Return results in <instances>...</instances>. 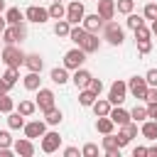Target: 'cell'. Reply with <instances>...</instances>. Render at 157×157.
<instances>
[{"label":"cell","mask_w":157,"mask_h":157,"mask_svg":"<svg viewBox=\"0 0 157 157\" xmlns=\"http://www.w3.org/2000/svg\"><path fill=\"white\" fill-rule=\"evenodd\" d=\"M103 39H105L108 44H113V47H120L123 39H125V32H123V27H120L118 22L108 20V22H103Z\"/></svg>","instance_id":"obj_2"},{"label":"cell","mask_w":157,"mask_h":157,"mask_svg":"<svg viewBox=\"0 0 157 157\" xmlns=\"http://www.w3.org/2000/svg\"><path fill=\"white\" fill-rule=\"evenodd\" d=\"M12 152L20 155V157H32V155H34V142H32L29 137L15 140V142H12Z\"/></svg>","instance_id":"obj_13"},{"label":"cell","mask_w":157,"mask_h":157,"mask_svg":"<svg viewBox=\"0 0 157 157\" xmlns=\"http://www.w3.org/2000/svg\"><path fill=\"white\" fill-rule=\"evenodd\" d=\"M25 20H29V22H34V25H44V22L49 20V10H47V7H39V5H29V7L25 10Z\"/></svg>","instance_id":"obj_8"},{"label":"cell","mask_w":157,"mask_h":157,"mask_svg":"<svg viewBox=\"0 0 157 157\" xmlns=\"http://www.w3.org/2000/svg\"><path fill=\"white\" fill-rule=\"evenodd\" d=\"M49 78H52L54 83H59V86H64V83L69 81V69H66V66H56V69H52V74H49Z\"/></svg>","instance_id":"obj_22"},{"label":"cell","mask_w":157,"mask_h":157,"mask_svg":"<svg viewBox=\"0 0 157 157\" xmlns=\"http://www.w3.org/2000/svg\"><path fill=\"white\" fill-rule=\"evenodd\" d=\"M22 83H25V88L27 91H37L39 86H42V78H39V71H29L25 78H22Z\"/></svg>","instance_id":"obj_23"},{"label":"cell","mask_w":157,"mask_h":157,"mask_svg":"<svg viewBox=\"0 0 157 157\" xmlns=\"http://www.w3.org/2000/svg\"><path fill=\"white\" fill-rule=\"evenodd\" d=\"M147 81H145V76H132L130 81H128V91L135 96V98H142L145 101V93H147Z\"/></svg>","instance_id":"obj_10"},{"label":"cell","mask_w":157,"mask_h":157,"mask_svg":"<svg viewBox=\"0 0 157 157\" xmlns=\"http://www.w3.org/2000/svg\"><path fill=\"white\" fill-rule=\"evenodd\" d=\"M25 52L17 47V44H5V49L0 52V61L5 64V66H15V69H20L22 64H25Z\"/></svg>","instance_id":"obj_1"},{"label":"cell","mask_w":157,"mask_h":157,"mask_svg":"<svg viewBox=\"0 0 157 157\" xmlns=\"http://www.w3.org/2000/svg\"><path fill=\"white\" fill-rule=\"evenodd\" d=\"M25 66H27L29 71H39V74H42V66H44V59H42L39 54H27V56H25Z\"/></svg>","instance_id":"obj_21"},{"label":"cell","mask_w":157,"mask_h":157,"mask_svg":"<svg viewBox=\"0 0 157 157\" xmlns=\"http://www.w3.org/2000/svg\"><path fill=\"white\" fill-rule=\"evenodd\" d=\"M103 150H105V157H120V147H118L113 132H108V135L103 137Z\"/></svg>","instance_id":"obj_17"},{"label":"cell","mask_w":157,"mask_h":157,"mask_svg":"<svg viewBox=\"0 0 157 157\" xmlns=\"http://www.w3.org/2000/svg\"><path fill=\"white\" fill-rule=\"evenodd\" d=\"M125 96H128V83L115 78V81L110 83V88H108V101H110V105H123Z\"/></svg>","instance_id":"obj_4"},{"label":"cell","mask_w":157,"mask_h":157,"mask_svg":"<svg viewBox=\"0 0 157 157\" xmlns=\"http://www.w3.org/2000/svg\"><path fill=\"white\" fill-rule=\"evenodd\" d=\"M56 2H64V0H56Z\"/></svg>","instance_id":"obj_54"},{"label":"cell","mask_w":157,"mask_h":157,"mask_svg":"<svg viewBox=\"0 0 157 157\" xmlns=\"http://www.w3.org/2000/svg\"><path fill=\"white\" fill-rule=\"evenodd\" d=\"M25 137H29V140H37V137H42L44 132H47V123L44 120H29V123H25Z\"/></svg>","instance_id":"obj_11"},{"label":"cell","mask_w":157,"mask_h":157,"mask_svg":"<svg viewBox=\"0 0 157 157\" xmlns=\"http://www.w3.org/2000/svg\"><path fill=\"white\" fill-rule=\"evenodd\" d=\"M132 157H147V147H142V145H137V147L132 150Z\"/></svg>","instance_id":"obj_47"},{"label":"cell","mask_w":157,"mask_h":157,"mask_svg":"<svg viewBox=\"0 0 157 157\" xmlns=\"http://www.w3.org/2000/svg\"><path fill=\"white\" fill-rule=\"evenodd\" d=\"M145 81H147V86H157V69H150L145 74Z\"/></svg>","instance_id":"obj_45"},{"label":"cell","mask_w":157,"mask_h":157,"mask_svg":"<svg viewBox=\"0 0 157 157\" xmlns=\"http://www.w3.org/2000/svg\"><path fill=\"white\" fill-rule=\"evenodd\" d=\"M0 34H2V42H5V44H17V42H22V39L27 37V27H25L22 22H20V25H7Z\"/></svg>","instance_id":"obj_3"},{"label":"cell","mask_w":157,"mask_h":157,"mask_svg":"<svg viewBox=\"0 0 157 157\" xmlns=\"http://www.w3.org/2000/svg\"><path fill=\"white\" fill-rule=\"evenodd\" d=\"M81 152H78V147H66L64 150V157H78Z\"/></svg>","instance_id":"obj_48"},{"label":"cell","mask_w":157,"mask_h":157,"mask_svg":"<svg viewBox=\"0 0 157 157\" xmlns=\"http://www.w3.org/2000/svg\"><path fill=\"white\" fill-rule=\"evenodd\" d=\"M83 37H86V29L83 27H78V25H71V32H69V39L78 47L81 42H83Z\"/></svg>","instance_id":"obj_32"},{"label":"cell","mask_w":157,"mask_h":157,"mask_svg":"<svg viewBox=\"0 0 157 157\" xmlns=\"http://www.w3.org/2000/svg\"><path fill=\"white\" fill-rule=\"evenodd\" d=\"M2 10H5V0H0V12H2Z\"/></svg>","instance_id":"obj_53"},{"label":"cell","mask_w":157,"mask_h":157,"mask_svg":"<svg viewBox=\"0 0 157 157\" xmlns=\"http://www.w3.org/2000/svg\"><path fill=\"white\" fill-rule=\"evenodd\" d=\"M59 145H61V135H59L56 130H49V132H44V135L39 137V147H42V152H47V155L56 152Z\"/></svg>","instance_id":"obj_6"},{"label":"cell","mask_w":157,"mask_h":157,"mask_svg":"<svg viewBox=\"0 0 157 157\" xmlns=\"http://www.w3.org/2000/svg\"><path fill=\"white\" fill-rule=\"evenodd\" d=\"M98 2V15L108 22V20H113V15H115V0H96Z\"/></svg>","instance_id":"obj_18"},{"label":"cell","mask_w":157,"mask_h":157,"mask_svg":"<svg viewBox=\"0 0 157 157\" xmlns=\"http://www.w3.org/2000/svg\"><path fill=\"white\" fill-rule=\"evenodd\" d=\"M152 34L157 37V20H152Z\"/></svg>","instance_id":"obj_52"},{"label":"cell","mask_w":157,"mask_h":157,"mask_svg":"<svg viewBox=\"0 0 157 157\" xmlns=\"http://www.w3.org/2000/svg\"><path fill=\"white\" fill-rule=\"evenodd\" d=\"M140 135L145 140H157V123L150 118V120H142V128H140Z\"/></svg>","instance_id":"obj_19"},{"label":"cell","mask_w":157,"mask_h":157,"mask_svg":"<svg viewBox=\"0 0 157 157\" xmlns=\"http://www.w3.org/2000/svg\"><path fill=\"white\" fill-rule=\"evenodd\" d=\"M108 118L118 125V128H123L125 123H130V110H125V108H120V105H115V108H110V113H108Z\"/></svg>","instance_id":"obj_15"},{"label":"cell","mask_w":157,"mask_h":157,"mask_svg":"<svg viewBox=\"0 0 157 157\" xmlns=\"http://www.w3.org/2000/svg\"><path fill=\"white\" fill-rule=\"evenodd\" d=\"M96 130H98L101 135H108V132L115 130V123H113L108 115H98V120H96Z\"/></svg>","instance_id":"obj_20"},{"label":"cell","mask_w":157,"mask_h":157,"mask_svg":"<svg viewBox=\"0 0 157 157\" xmlns=\"http://www.w3.org/2000/svg\"><path fill=\"white\" fill-rule=\"evenodd\" d=\"M130 120H135V123L147 120V105H135V108L130 110Z\"/></svg>","instance_id":"obj_34"},{"label":"cell","mask_w":157,"mask_h":157,"mask_svg":"<svg viewBox=\"0 0 157 157\" xmlns=\"http://www.w3.org/2000/svg\"><path fill=\"white\" fill-rule=\"evenodd\" d=\"M91 108H93V113H96V118H98V115H108L113 105H110V101H108V98H96Z\"/></svg>","instance_id":"obj_24"},{"label":"cell","mask_w":157,"mask_h":157,"mask_svg":"<svg viewBox=\"0 0 157 157\" xmlns=\"http://www.w3.org/2000/svg\"><path fill=\"white\" fill-rule=\"evenodd\" d=\"M115 10L123 15H130L135 10V0H115Z\"/></svg>","instance_id":"obj_35"},{"label":"cell","mask_w":157,"mask_h":157,"mask_svg":"<svg viewBox=\"0 0 157 157\" xmlns=\"http://www.w3.org/2000/svg\"><path fill=\"white\" fill-rule=\"evenodd\" d=\"M135 42H137V52H140V54H150L152 39H135Z\"/></svg>","instance_id":"obj_40"},{"label":"cell","mask_w":157,"mask_h":157,"mask_svg":"<svg viewBox=\"0 0 157 157\" xmlns=\"http://www.w3.org/2000/svg\"><path fill=\"white\" fill-rule=\"evenodd\" d=\"M81 155H83V157H96V155H98V145H93V142H86V145L81 147Z\"/></svg>","instance_id":"obj_39"},{"label":"cell","mask_w":157,"mask_h":157,"mask_svg":"<svg viewBox=\"0 0 157 157\" xmlns=\"http://www.w3.org/2000/svg\"><path fill=\"white\" fill-rule=\"evenodd\" d=\"M135 32V39H150V34H152V29H147L145 25H140L137 29H132Z\"/></svg>","instance_id":"obj_41"},{"label":"cell","mask_w":157,"mask_h":157,"mask_svg":"<svg viewBox=\"0 0 157 157\" xmlns=\"http://www.w3.org/2000/svg\"><path fill=\"white\" fill-rule=\"evenodd\" d=\"M83 61H86V52H83L81 47H74V49H69V52L64 54V66H66L69 71L83 66Z\"/></svg>","instance_id":"obj_5"},{"label":"cell","mask_w":157,"mask_h":157,"mask_svg":"<svg viewBox=\"0 0 157 157\" xmlns=\"http://www.w3.org/2000/svg\"><path fill=\"white\" fill-rule=\"evenodd\" d=\"M54 98H56V96H54L52 88H42V86H39V88H37V101H34V103H37V108L44 113V110L54 108Z\"/></svg>","instance_id":"obj_9"},{"label":"cell","mask_w":157,"mask_h":157,"mask_svg":"<svg viewBox=\"0 0 157 157\" xmlns=\"http://www.w3.org/2000/svg\"><path fill=\"white\" fill-rule=\"evenodd\" d=\"M115 142H118V147H120V150H123V147H125V145H128V142H130V137H128V135H125V132H123V130H120V132H118V135H115Z\"/></svg>","instance_id":"obj_46"},{"label":"cell","mask_w":157,"mask_h":157,"mask_svg":"<svg viewBox=\"0 0 157 157\" xmlns=\"http://www.w3.org/2000/svg\"><path fill=\"white\" fill-rule=\"evenodd\" d=\"M5 27H7V20H5V15H2V12H0V32H2V29H5Z\"/></svg>","instance_id":"obj_50"},{"label":"cell","mask_w":157,"mask_h":157,"mask_svg":"<svg viewBox=\"0 0 157 157\" xmlns=\"http://www.w3.org/2000/svg\"><path fill=\"white\" fill-rule=\"evenodd\" d=\"M17 78H20V69H15V66H7L5 69V74H2V81L12 88L15 83H17Z\"/></svg>","instance_id":"obj_31"},{"label":"cell","mask_w":157,"mask_h":157,"mask_svg":"<svg viewBox=\"0 0 157 157\" xmlns=\"http://www.w3.org/2000/svg\"><path fill=\"white\" fill-rule=\"evenodd\" d=\"M12 108H15V103H12V98H10L7 93H2V96H0V113H10Z\"/></svg>","instance_id":"obj_37"},{"label":"cell","mask_w":157,"mask_h":157,"mask_svg":"<svg viewBox=\"0 0 157 157\" xmlns=\"http://www.w3.org/2000/svg\"><path fill=\"white\" fill-rule=\"evenodd\" d=\"M34 110H37V103L34 101H20V105H17V113H22L25 118H29Z\"/></svg>","instance_id":"obj_33"},{"label":"cell","mask_w":157,"mask_h":157,"mask_svg":"<svg viewBox=\"0 0 157 157\" xmlns=\"http://www.w3.org/2000/svg\"><path fill=\"white\" fill-rule=\"evenodd\" d=\"M103 17L98 15V12H93V15H83V20H81V27L86 29V32H93V34H98V29H103Z\"/></svg>","instance_id":"obj_12"},{"label":"cell","mask_w":157,"mask_h":157,"mask_svg":"<svg viewBox=\"0 0 157 157\" xmlns=\"http://www.w3.org/2000/svg\"><path fill=\"white\" fill-rule=\"evenodd\" d=\"M140 25H145V17H140V15L130 12V15H128V27H130V29H137Z\"/></svg>","instance_id":"obj_38"},{"label":"cell","mask_w":157,"mask_h":157,"mask_svg":"<svg viewBox=\"0 0 157 157\" xmlns=\"http://www.w3.org/2000/svg\"><path fill=\"white\" fill-rule=\"evenodd\" d=\"M7 128H10V130H20V128H25V115L17 113V110H10V113H7Z\"/></svg>","instance_id":"obj_25"},{"label":"cell","mask_w":157,"mask_h":157,"mask_svg":"<svg viewBox=\"0 0 157 157\" xmlns=\"http://www.w3.org/2000/svg\"><path fill=\"white\" fill-rule=\"evenodd\" d=\"M83 15H86V7H83V2H78V0H71V2L66 5V20H69V25H81Z\"/></svg>","instance_id":"obj_7"},{"label":"cell","mask_w":157,"mask_h":157,"mask_svg":"<svg viewBox=\"0 0 157 157\" xmlns=\"http://www.w3.org/2000/svg\"><path fill=\"white\" fill-rule=\"evenodd\" d=\"M69 32H71V25H69L66 17L54 22V34H56V37H69Z\"/></svg>","instance_id":"obj_30"},{"label":"cell","mask_w":157,"mask_h":157,"mask_svg":"<svg viewBox=\"0 0 157 157\" xmlns=\"http://www.w3.org/2000/svg\"><path fill=\"white\" fill-rule=\"evenodd\" d=\"M142 17L145 20H157V0H150L142 10Z\"/></svg>","instance_id":"obj_36"},{"label":"cell","mask_w":157,"mask_h":157,"mask_svg":"<svg viewBox=\"0 0 157 157\" xmlns=\"http://www.w3.org/2000/svg\"><path fill=\"white\" fill-rule=\"evenodd\" d=\"M145 101H147V103H157V86H150V88H147Z\"/></svg>","instance_id":"obj_44"},{"label":"cell","mask_w":157,"mask_h":157,"mask_svg":"<svg viewBox=\"0 0 157 157\" xmlns=\"http://www.w3.org/2000/svg\"><path fill=\"white\" fill-rule=\"evenodd\" d=\"M71 81H74V86H76L78 91H81V88H86V86H88V81H91V71H88V69H83V66L74 69Z\"/></svg>","instance_id":"obj_14"},{"label":"cell","mask_w":157,"mask_h":157,"mask_svg":"<svg viewBox=\"0 0 157 157\" xmlns=\"http://www.w3.org/2000/svg\"><path fill=\"white\" fill-rule=\"evenodd\" d=\"M7 91H10V86H7V83L0 78V96H2V93H7Z\"/></svg>","instance_id":"obj_49"},{"label":"cell","mask_w":157,"mask_h":157,"mask_svg":"<svg viewBox=\"0 0 157 157\" xmlns=\"http://www.w3.org/2000/svg\"><path fill=\"white\" fill-rule=\"evenodd\" d=\"M61 118H64V115H61V110H59L56 105L49 108V110H44V123H47V125H59Z\"/></svg>","instance_id":"obj_29"},{"label":"cell","mask_w":157,"mask_h":157,"mask_svg":"<svg viewBox=\"0 0 157 157\" xmlns=\"http://www.w3.org/2000/svg\"><path fill=\"white\" fill-rule=\"evenodd\" d=\"M96 98H98V96H96V93H93L88 86H86V88H81V93H78V103H81L83 108H91Z\"/></svg>","instance_id":"obj_28"},{"label":"cell","mask_w":157,"mask_h":157,"mask_svg":"<svg viewBox=\"0 0 157 157\" xmlns=\"http://www.w3.org/2000/svg\"><path fill=\"white\" fill-rule=\"evenodd\" d=\"M88 88H91V91H93L96 96H101V91H103V81H101V78H93V76H91V81H88Z\"/></svg>","instance_id":"obj_42"},{"label":"cell","mask_w":157,"mask_h":157,"mask_svg":"<svg viewBox=\"0 0 157 157\" xmlns=\"http://www.w3.org/2000/svg\"><path fill=\"white\" fill-rule=\"evenodd\" d=\"M0 147H12V137L7 130H0Z\"/></svg>","instance_id":"obj_43"},{"label":"cell","mask_w":157,"mask_h":157,"mask_svg":"<svg viewBox=\"0 0 157 157\" xmlns=\"http://www.w3.org/2000/svg\"><path fill=\"white\" fill-rule=\"evenodd\" d=\"M147 155H155V157H157V145H152V147H147Z\"/></svg>","instance_id":"obj_51"},{"label":"cell","mask_w":157,"mask_h":157,"mask_svg":"<svg viewBox=\"0 0 157 157\" xmlns=\"http://www.w3.org/2000/svg\"><path fill=\"white\" fill-rule=\"evenodd\" d=\"M47 10H49V17H52V20H64V17H66V7H64L61 2H56V0H52V5H49Z\"/></svg>","instance_id":"obj_27"},{"label":"cell","mask_w":157,"mask_h":157,"mask_svg":"<svg viewBox=\"0 0 157 157\" xmlns=\"http://www.w3.org/2000/svg\"><path fill=\"white\" fill-rule=\"evenodd\" d=\"M86 54H93V52H98V47H101V39H98V34H93V32H86V37H83V42L78 44Z\"/></svg>","instance_id":"obj_16"},{"label":"cell","mask_w":157,"mask_h":157,"mask_svg":"<svg viewBox=\"0 0 157 157\" xmlns=\"http://www.w3.org/2000/svg\"><path fill=\"white\" fill-rule=\"evenodd\" d=\"M5 20H7V25H20L25 20V12L20 7H7L5 10Z\"/></svg>","instance_id":"obj_26"}]
</instances>
